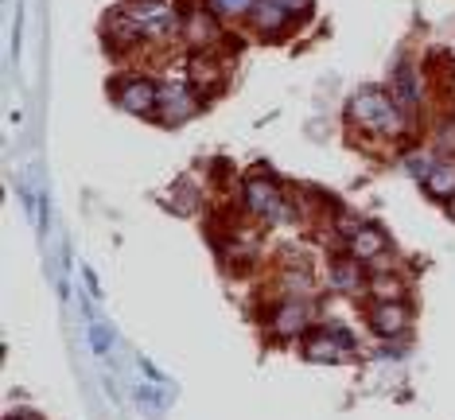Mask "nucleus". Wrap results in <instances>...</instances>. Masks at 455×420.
<instances>
[{
	"instance_id": "obj_1",
	"label": "nucleus",
	"mask_w": 455,
	"mask_h": 420,
	"mask_svg": "<svg viewBox=\"0 0 455 420\" xmlns=\"http://www.w3.org/2000/svg\"><path fill=\"white\" fill-rule=\"evenodd\" d=\"M350 125H358L362 132H374V137H405L409 132V114L397 106V98L389 90L378 86H362L347 106Z\"/></svg>"
},
{
	"instance_id": "obj_2",
	"label": "nucleus",
	"mask_w": 455,
	"mask_h": 420,
	"mask_svg": "<svg viewBox=\"0 0 455 420\" xmlns=\"http://www.w3.org/2000/svg\"><path fill=\"white\" fill-rule=\"evenodd\" d=\"M242 207H245V214L273 222V226H288V222L299 218L296 207L288 202L284 187L268 176V171H250V176L242 179Z\"/></svg>"
},
{
	"instance_id": "obj_3",
	"label": "nucleus",
	"mask_w": 455,
	"mask_h": 420,
	"mask_svg": "<svg viewBox=\"0 0 455 420\" xmlns=\"http://www.w3.org/2000/svg\"><path fill=\"white\" fill-rule=\"evenodd\" d=\"M199 90L191 82H164L160 86V101H156V121L164 129H180L199 114Z\"/></svg>"
},
{
	"instance_id": "obj_4",
	"label": "nucleus",
	"mask_w": 455,
	"mask_h": 420,
	"mask_svg": "<svg viewBox=\"0 0 455 420\" xmlns=\"http://www.w3.org/2000/svg\"><path fill=\"white\" fill-rule=\"evenodd\" d=\"M312 323H315V307L307 304V300H288V296L265 315L268 335H273V339H281V343L304 339V335L312 331Z\"/></svg>"
},
{
	"instance_id": "obj_5",
	"label": "nucleus",
	"mask_w": 455,
	"mask_h": 420,
	"mask_svg": "<svg viewBox=\"0 0 455 420\" xmlns=\"http://www.w3.org/2000/svg\"><path fill=\"white\" fill-rule=\"evenodd\" d=\"M304 358L307 362H350L355 358V335L343 327H319V331L304 335Z\"/></svg>"
},
{
	"instance_id": "obj_6",
	"label": "nucleus",
	"mask_w": 455,
	"mask_h": 420,
	"mask_svg": "<svg viewBox=\"0 0 455 420\" xmlns=\"http://www.w3.org/2000/svg\"><path fill=\"white\" fill-rule=\"evenodd\" d=\"M148 36V28H144V20L132 12V8H113V12L101 20V39H106L109 51H132L140 44V39Z\"/></svg>"
},
{
	"instance_id": "obj_7",
	"label": "nucleus",
	"mask_w": 455,
	"mask_h": 420,
	"mask_svg": "<svg viewBox=\"0 0 455 420\" xmlns=\"http://www.w3.org/2000/svg\"><path fill=\"white\" fill-rule=\"evenodd\" d=\"M113 98H117V106L125 109L132 117H156V101H160V86L140 75H129L121 78L117 86H113Z\"/></svg>"
},
{
	"instance_id": "obj_8",
	"label": "nucleus",
	"mask_w": 455,
	"mask_h": 420,
	"mask_svg": "<svg viewBox=\"0 0 455 420\" xmlns=\"http://www.w3.org/2000/svg\"><path fill=\"white\" fill-rule=\"evenodd\" d=\"M412 323V307L405 300H374L370 307V331L378 339H401Z\"/></svg>"
},
{
	"instance_id": "obj_9",
	"label": "nucleus",
	"mask_w": 455,
	"mask_h": 420,
	"mask_svg": "<svg viewBox=\"0 0 455 420\" xmlns=\"http://www.w3.org/2000/svg\"><path fill=\"white\" fill-rule=\"evenodd\" d=\"M188 78H191V86L199 90V94H219V90L226 86V63L214 51H191V59H188Z\"/></svg>"
},
{
	"instance_id": "obj_10",
	"label": "nucleus",
	"mask_w": 455,
	"mask_h": 420,
	"mask_svg": "<svg viewBox=\"0 0 455 420\" xmlns=\"http://www.w3.org/2000/svg\"><path fill=\"white\" fill-rule=\"evenodd\" d=\"M183 36L191 39L195 51H214L226 39V28H222V16L211 12V8H195L183 20Z\"/></svg>"
},
{
	"instance_id": "obj_11",
	"label": "nucleus",
	"mask_w": 455,
	"mask_h": 420,
	"mask_svg": "<svg viewBox=\"0 0 455 420\" xmlns=\"http://www.w3.org/2000/svg\"><path fill=\"white\" fill-rule=\"evenodd\" d=\"M245 20H250V28H253L257 36H265V39H281L288 28L296 24V16L288 12L281 0H257L253 12L245 16Z\"/></svg>"
},
{
	"instance_id": "obj_12",
	"label": "nucleus",
	"mask_w": 455,
	"mask_h": 420,
	"mask_svg": "<svg viewBox=\"0 0 455 420\" xmlns=\"http://www.w3.org/2000/svg\"><path fill=\"white\" fill-rule=\"evenodd\" d=\"M347 253L362 265H374L389 253V238L381 226H370V222H358V230L347 238Z\"/></svg>"
},
{
	"instance_id": "obj_13",
	"label": "nucleus",
	"mask_w": 455,
	"mask_h": 420,
	"mask_svg": "<svg viewBox=\"0 0 455 420\" xmlns=\"http://www.w3.org/2000/svg\"><path fill=\"white\" fill-rule=\"evenodd\" d=\"M389 94L397 98V106L405 109V114L417 117V109H420V101H424V75H420V67H397L393 70V82H389Z\"/></svg>"
},
{
	"instance_id": "obj_14",
	"label": "nucleus",
	"mask_w": 455,
	"mask_h": 420,
	"mask_svg": "<svg viewBox=\"0 0 455 420\" xmlns=\"http://www.w3.org/2000/svg\"><path fill=\"white\" fill-rule=\"evenodd\" d=\"M327 281L335 292H347V296H358L362 289H366V269H362V261H355L350 253H343V258H331V269H327Z\"/></svg>"
},
{
	"instance_id": "obj_15",
	"label": "nucleus",
	"mask_w": 455,
	"mask_h": 420,
	"mask_svg": "<svg viewBox=\"0 0 455 420\" xmlns=\"http://www.w3.org/2000/svg\"><path fill=\"white\" fill-rule=\"evenodd\" d=\"M424 191H428L436 202H448L451 194H455V160L451 156H443L436 168L428 171V179H424Z\"/></svg>"
},
{
	"instance_id": "obj_16",
	"label": "nucleus",
	"mask_w": 455,
	"mask_h": 420,
	"mask_svg": "<svg viewBox=\"0 0 455 420\" xmlns=\"http://www.w3.org/2000/svg\"><path fill=\"white\" fill-rule=\"evenodd\" d=\"M281 284H284L288 300H307V296H312V273H307V269H288V273H281Z\"/></svg>"
},
{
	"instance_id": "obj_17",
	"label": "nucleus",
	"mask_w": 455,
	"mask_h": 420,
	"mask_svg": "<svg viewBox=\"0 0 455 420\" xmlns=\"http://www.w3.org/2000/svg\"><path fill=\"white\" fill-rule=\"evenodd\" d=\"M440 160H443V156H440L436 148H432V152H428V148H417V152H409V156H405V171H409V176H417V179L424 183V179H428V171L436 168Z\"/></svg>"
},
{
	"instance_id": "obj_18",
	"label": "nucleus",
	"mask_w": 455,
	"mask_h": 420,
	"mask_svg": "<svg viewBox=\"0 0 455 420\" xmlns=\"http://www.w3.org/2000/svg\"><path fill=\"white\" fill-rule=\"evenodd\" d=\"M253 4H257V0H206V8H211V12H219L222 20H245L253 12Z\"/></svg>"
},
{
	"instance_id": "obj_19",
	"label": "nucleus",
	"mask_w": 455,
	"mask_h": 420,
	"mask_svg": "<svg viewBox=\"0 0 455 420\" xmlns=\"http://www.w3.org/2000/svg\"><path fill=\"white\" fill-rule=\"evenodd\" d=\"M370 292H374V300H405L401 276H374V281H370Z\"/></svg>"
},
{
	"instance_id": "obj_20",
	"label": "nucleus",
	"mask_w": 455,
	"mask_h": 420,
	"mask_svg": "<svg viewBox=\"0 0 455 420\" xmlns=\"http://www.w3.org/2000/svg\"><path fill=\"white\" fill-rule=\"evenodd\" d=\"M432 148H436L440 156H455V117H448V121H440V125H436Z\"/></svg>"
},
{
	"instance_id": "obj_21",
	"label": "nucleus",
	"mask_w": 455,
	"mask_h": 420,
	"mask_svg": "<svg viewBox=\"0 0 455 420\" xmlns=\"http://www.w3.org/2000/svg\"><path fill=\"white\" fill-rule=\"evenodd\" d=\"M129 8L132 12H137L144 24H148V20H156V16H164V12H172V0H129Z\"/></svg>"
},
{
	"instance_id": "obj_22",
	"label": "nucleus",
	"mask_w": 455,
	"mask_h": 420,
	"mask_svg": "<svg viewBox=\"0 0 455 420\" xmlns=\"http://www.w3.org/2000/svg\"><path fill=\"white\" fill-rule=\"evenodd\" d=\"M281 4L292 12L296 20H304V16H312V0H281Z\"/></svg>"
},
{
	"instance_id": "obj_23",
	"label": "nucleus",
	"mask_w": 455,
	"mask_h": 420,
	"mask_svg": "<svg viewBox=\"0 0 455 420\" xmlns=\"http://www.w3.org/2000/svg\"><path fill=\"white\" fill-rule=\"evenodd\" d=\"M443 210H448V218L455 222V194H451V199H448V202H443Z\"/></svg>"
},
{
	"instance_id": "obj_24",
	"label": "nucleus",
	"mask_w": 455,
	"mask_h": 420,
	"mask_svg": "<svg viewBox=\"0 0 455 420\" xmlns=\"http://www.w3.org/2000/svg\"><path fill=\"white\" fill-rule=\"evenodd\" d=\"M8 420H39V416H36V413H12Z\"/></svg>"
}]
</instances>
